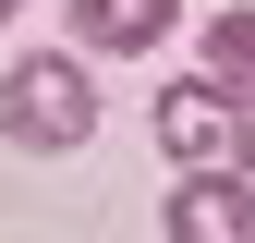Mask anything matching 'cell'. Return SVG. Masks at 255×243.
Instances as JSON below:
<instances>
[{
	"instance_id": "cell-6",
	"label": "cell",
	"mask_w": 255,
	"mask_h": 243,
	"mask_svg": "<svg viewBox=\"0 0 255 243\" xmlns=\"http://www.w3.org/2000/svg\"><path fill=\"white\" fill-rule=\"evenodd\" d=\"M12 12H24V0H0V24H12Z\"/></svg>"
},
{
	"instance_id": "cell-1",
	"label": "cell",
	"mask_w": 255,
	"mask_h": 243,
	"mask_svg": "<svg viewBox=\"0 0 255 243\" xmlns=\"http://www.w3.org/2000/svg\"><path fill=\"white\" fill-rule=\"evenodd\" d=\"M0 146H24V158L98 146V61H85V49H24V61H0Z\"/></svg>"
},
{
	"instance_id": "cell-2",
	"label": "cell",
	"mask_w": 255,
	"mask_h": 243,
	"mask_svg": "<svg viewBox=\"0 0 255 243\" xmlns=\"http://www.w3.org/2000/svg\"><path fill=\"white\" fill-rule=\"evenodd\" d=\"M146 134H158L170 170H255V110L231 98V85H207V73L158 85V98H146Z\"/></svg>"
},
{
	"instance_id": "cell-3",
	"label": "cell",
	"mask_w": 255,
	"mask_h": 243,
	"mask_svg": "<svg viewBox=\"0 0 255 243\" xmlns=\"http://www.w3.org/2000/svg\"><path fill=\"white\" fill-rule=\"evenodd\" d=\"M158 231L170 243H255V170H182Z\"/></svg>"
},
{
	"instance_id": "cell-4",
	"label": "cell",
	"mask_w": 255,
	"mask_h": 243,
	"mask_svg": "<svg viewBox=\"0 0 255 243\" xmlns=\"http://www.w3.org/2000/svg\"><path fill=\"white\" fill-rule=\"evenodd\" d=\"M61 24H73L85 61H146V49H170L182 0H61Z\"/></svg>"
},
{
	"instance_id": "cell-5",
	"label": "cell",
	"mask_w": 255,
	"mask_h": 243,
	"mask_svg": "<svg viewBox=\"0 0 255 243\" xmlns=\"http://www.w3.org/2000/svg\"><path fill=\"white\" fill-rule=\"evenodd\" d=\"M195 61H207V85H231V98L255 110V0H231V12L195 24Z\"/></svg>"
}]
</instances>
